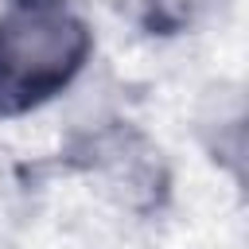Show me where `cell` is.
Instances as JSON below:
<instances>
[{
    "mask_svg": "<svg viewBox=\"0 0 249 249\" xmlns=\"http://www.w3.org/2000/svg\"><path fill=\"white\" fill-rule=\"evenodd\" d=\"M89 27L70 0H4L0 113H23L62 93L89 58Z\"/></svg>",
    "mask_w": 249,
    "mask_h": 249,
    "instance_id": "6da1fadb",
    "label": "cell"
},
{
    "mask_svg": "<svg viewBox=\"0 0 249 249\" xmlns=\"http://www.w3.org/2000/svg\"><path fill=\"white\" fill-rule=\"evenodd\" d=\"M214 4H222V0H152V8H156V16L163 19V23H195L198 16H206Z\"/></svg>",
    "mask_w": 249,
    "mask_h": 249,
    "instance_id": "7a4b0ae2",
    "label": "cell"
}]
</instances>
